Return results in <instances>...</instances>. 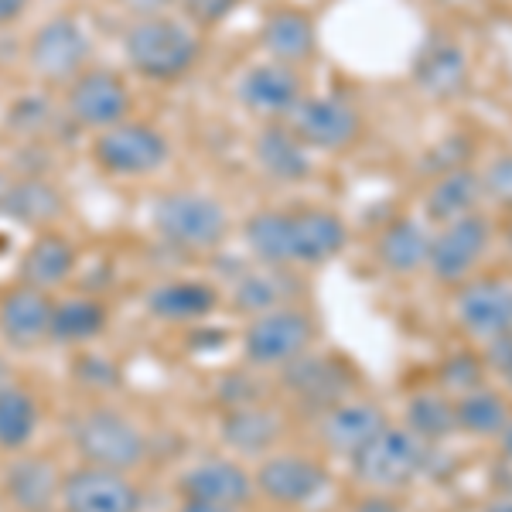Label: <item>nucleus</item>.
<instances>
[{
	"label": "nucleus",
	"mask_w": 512,
	"mask_h": 512,
	"mask_svg": "<svg viewBox=\"0 0 512 512\" xmlns=\"http://www.w3.org/2000/svg\"><path fill=\"white\" fill-rule=\"evenodd\" d=\"M171 154L168 137L151 123L123 120L117 127L99 130L93 140V161L106 175L117 178H140L158 171Z\"/></svg>",
	"instance_id": "nucleus-6"
},
{
	"label": "nucleus",
	"mask_w": 512,
	"mask_h": 512,
	"mask_svg": "<svg viewBox=\"0 0 512 512\" xmlns=\"http://www.w3.org/2000/svg\"><path fill=\"white\" fill-rule=\"evenodd\" d=\"M198 38L181 21L147 14L123 31V55L137 76L151 82H178L195 69Z\"/></svg>",
	"instance_id": "nucleus-2"
},
{
	"label": "nucleus",
	"mask_w": 512,
	"mask_h": 512,
	"mask_svg": "<svg viewBox=\"0 0 512 512\" xmlns=\"http://www.w3.org/2000/svg\"><path fill=\"white\" fill-rule=\"evenodd\" d=\"M65 202L62 192L45 178H18L11 181V195H7V209L4 216L21 222L31 229H48L55 219L62 216Z\"/></svg>",
	"instance_id": "nucleus-28"
},
{
	"label": "nucleus",
	"mask_w": 512,
	"mask_h": 512,
	"mask_svg": "<svg viewBox=\"0 0 512 512\" xmlns=\"http://www.w3.org/2000/svg\"><path fill=\"white\" fill-rule=\"evenodd\" d=\"M454 318L478 342H492L512 332V284L506 280H475L454 297Z\"/></svg>",
	"instance_id": "nucleus-15"
},
{
	"label": "nucleus",
	"mask_w": 512,
	"mask_h": 512,
	"mask_svg": "<svg viewBox=\"0 0 512 512\" xmlns=\"http://www.w3.org/2000/svg\"><path fill=\"white\" fill-rule=\"evenodd\" d=\"M499 437H502V458H506V465L512 468V420H509V427Z\"/></svg>",
	"instance_id": "nucleus-44"
},
{
	"label": "nucleus",
	"mask_w": 512,
	"mask_h": 512,
	"mask_svg": "<svg viewBox=\"0 0 512 512\" xmlns=\"http://www.w3.org/2000/svg\"><path fill=\"white\" fill-rule=\"evenodd\" d=\"M311 342H315V321H311L308 311L294 308V304L256 315L243 328V355L250 366L260 369L287 366L297 355L308 352Z\"/></svg>",
	"instance_id": "nucleus-7"
},
{
	"label": "nucleus",
	"mask_w": 512,
	"mask_h": 512,
	"mask_svg": "<svg viewBox=\"0 0 512 512\" xmlns=\"http://www.w3.org/2000/svg\"><path fill=\"white\" fill-rule=\"evenodd\" d=\"M178 512H239L229 506H216V502H195V499H181Z\"/></svg>",
	"instance_id": "nucleus-43"
},
{
	"label": "nucleus",
	"mask_w": 512,
	"mask_h": 512,
	"mask_svg": "<svg viewBox=\"0 0 512 512\" xmlns=\"http://www.w3.org/2000/svg\"><path fill=\"white\" fill-rule=\"evenodd\" d=\"M219 294L209 280H164V284L154 287L147 294V311L151 318L168 321V325H195V321H205L216 311Z\"/></svg>",
	"instance_id": "nucleus-24"
},
{
	"label": "nucleus",
	"mask_w": 512,
	"mask_h": 512,
	"mask_svg": "<svg viewBox=\"0 0 512 512\" xmlns=\"http://www.w3.org/2000/svg\"><path fill=\"white\" fill-rule=\"evenodd\" d=\"M454 417H458V431H468L475 437H499L509 427L512 410L502 393L478 386V390L461 393L454 400Z\"/></svg>",
	"instance_id": "nucleus-33"
},
{
	"label": "nucleus",
	"mask_w": 512,
	"mask_h": 512,
	"mask_svg": "<svg viewBox=\"0 0 512 512\" xmlns=\"http://www.w3.org/2000/svg\"><path fill=\"white\" fill-rule=\"evenodd\" d=\"M140 502H144V495L127 478V472L79 465L62 475V512H140Z\"/></svg>",
	"instance_id": "nucleus-9"
},
{
	"label": "nucleus",
	"mask_w": 512,
	"mask_h": 512,
	"mask_svg": "<svg viewBox=\"0 0 512 512\" xmlns=\"http://www.w3.org/2000/svg\"><path fill=\"white\" fill-rule=\"evenodd\" d=\"M489 362L499 369L502 376H506V383L512 390V332L492 338V342H489Z\"/></svg>",
	"instance_id": "nucleus-39"
},
{
	"label": "nucleus",
	"mask_w": 512,
	"mask_h": 512,
	"mask_svg": "<svg viewBox=\"0 0 512 512\" xmlns=\"http://www.w3.org/2000/svg\"><path fill=\"white\" fill-rule=\"evenodd\" d=\"M352 512H403V509H400V502L386 499V495H369V499H362Z\"/></svg>",
	"instance_id": "nucleus-40"
},
{
	"label": "nucleus",
	"mask_w": 512,
	"mask_h": 512,
	"mask_svg": "<svg viewBox=\"0 0 512 512\" xmlns=\"http://www.w3.org/2000/svg\"><path fill=\"white\" fill-rule=\"evenodd\" d=\"M253 485L277 506H304L328 489V472L301 454H270L256 468Z\"/></svg>",
	"instance_id": "nucleus-13"
},
{
	"label": "nucleus",
	"mask_w": 512,
	"mask_h": 512,
	"mask_svg": "<svg viewBox=\"0 0 512 512\" xmlns=\"http://www.w3.org/2000/svg\"><path fill=\"white\" fill-rule=\"evenodd\" d=\"M287 127L304 147L345 151L359 137V113L335 96H301V103L287 113Z\"/></svg>",
	"instance_id": "nucleus-11"
},
{
	"label": "nucleus",
	"mask_w": 512,
	"mask_h": 512,
	"mask_svg": "<svg viewBox=\"0 0 512 512\" xmlns=\"http://www.w3.org/2000/svg\"><path fill=\"white\" fill-rule=\"evenodd\" d=\"M482 192L502 209H512V154H502L489 164V171L482 175Z\"/></svg>",
	"instance_id": "nucleus-36"
},
{
	"label": "nucleus",
	"mask_w": 512,
	"mask_h": 512,
	"mask_svg": "<svg viewBox=\"0 0 512 512\" xmlns=\"http://www.w3.org/2000/svg\"><path fill=\"white\" fill-rule=\"evenodd\" d=\"M239 103L263 117H287L301 103V79L284 62H260L239 79Z\"/></svg>",
	"instance_id": "nucleus-20"
},
{
	"label": "nucleus",
	"mask_w": 512,
	"mask_h": 512,
	"mask_svg": "<svg viewBox=\"0 0 512 512\" xmlns=\"http://www.w3.org/2000/svg\"><path fill=\"white\" fill-rule=\"evenodd\" d=\"M28 4H31V0H0V28L18 21Z\"/></svg>",
	"instance_id": "nucleus-42"
},
{
	"label": "nucleus",
	"mask_w": 512,
	"mask_h": 512,
	"mask_svg": "<svg viewBox=\"0 0 512 512\" xmlns=\"http://www.w3.org/2000/svg\"><path fill=\"white\" fill-rule=\"evenodd\" d=\"M478 195H482V175H475L472 168H454L444 171V178L427 192V219L431 222H454V219H465L472 216Z\"/></svg>",
	"instance_id": "nucleus-30"
},
{
	"label": "nucleus",
	"mask_w": 512,
	"mask_h": 512,
	"mask_svg": "<svg viewBox=\"0 0 512 512\" xmlns=\"http://www.w3.org/2000/svg\"><path fill=\"white\" fill-rule=\"evenodd\" d=\"M489 219L485 216H465L448 222L444 233H437L431 239V253H427V267L434 270L437 280H448V284H458L465 280L472 270L478 267V260L489 250Z\"/></svg>",
	"instance_id": "nucleus-12"
},
{
	"label": "nucleus",
	"mask_w": 512,
	"mask_h": 512,
	"mask_svg": "<svg viewBox=\"0 0 512 512\" xmlns=\"http://www.w3.org/2000/svg\"><path fill=\"white\" fill-rule=\"evenodd\" d=\"M65 110L72 123L86 130H106L127 120L130 113V89L117 72L110 69H86L79 79L69 82L65 93Z\"/></svg>",
	"instance_id": "nucleus-10"
},
{
	"label": "nucleus",
	"mask_w": 512,
	"mask_h": 512,
	"mask_svg": "<svg viewBox=\"0 0 512 512\" xmlns=\"http://www.w3.org/2000/svg\"><path fill=\"white\" fill-rule=\"evenodd\" d=\"M123 7H130L134 14H140V18H147V14H161L164 7H171L175 0H120Z\"/></svg>",
	"instance_id": "nucleus-41"
},
{
	"label": "nucleus",
	"mask_w": 512,
	"mask_h": 512,
	"mask_svg": "<svg viewBox=\"0 0 512 512\" xmlns=\"http://www.w3.org/2000/svg\"><path fill=\"white\" fill-rule=\"evenodd\" d=\"M431 465V448L407 427H386L362 451L352 454V472L376 492H393L410 485Z\"/></svg>",
	"instance_id": "nucleus-4"
},
{
	"label": "nucleus",
	"mask_w": 512,
	"mask_h": 512,
	"mask_svg": "<svg viewBox=\"0 0 512 512\" xmlns=\"http://www.w3.org/2000/svg\"><path fill=\"white\" fill-rule=\"evenodd\" d=\"M89 55H93V41L76 18H52L41 24L28 48L35 76L52 82V86L79 79L89 65Z\"/></svg>",
	"instance_id": "nucleus-8"
},
{
	"label": "nucleus",
	"mask_w": 512,
	"mask_h": 512,
	"mask_svg": "<svg viewBox=\"0 0 512 512\" xmlns=\"http://www.w3.org/2000/svg\"><path fill=\"white\" fill-rule=\"evenodd\" d=\"M379 263L393 274H414L427 263V253H431V236L420 226L417 219H396L383 229L379 236Z\"/></svg>",
	"instance_id": "nucleus-29"
},
{
	"label": "nucleus",
	"mask_w": 512,
	"mask_h": 512,
	"mask_svg": "<svg viewBox=\"0 0 512 512\" xmlns=\"http://www.w3.org/2000/svg\"><path fill=\"white\" fill-rule=\"evenodd\" d=\"M106 328V304L96 301V297H65V301H55L52 311V332H48V342L59 345H86Z\"/></svg>",
	"instance_id": "nucleus-31"
},
{
	"label": "nucleus",
	"mask_w": 512,
	"mask_h": 512,
	"mask_svg": "<svg viewBox=\"0 0 512 512\" xmlns=\"http://www.w3.org/2000/svg\"><path fill=\"white\" fill-rule=\"evenodd\" d=\"M38 431V403L24 386H0V451L21 454L35 441Z\"/></svg>",
	"instance_id": "nucleus-32"
},
{
	"label": "nucleus",
	"mask_w": 512,
	"mask_h": 512,
	"mask_svg": "<svg viewBox=\"0 0 512 512\" xmlns=\"http://www.w3.org/2000/svg\"><path fill=\"white\" fill-rule=\"evenodd\" d=\"M11 181H14V178H7V171H0V216H4V209H7V195H11Z\"/></svg>",
	"instance_id": "nucleus-45"
},
{
	"label": "nucleus",
	"mask_w": 512,
	"mask_h": 512,
	"mask_svg": "<svg viewBox=\"0 0 512 512\" xmlns=\"http://www.w3.org/2000/svg\"><path fill=\"white\" fill-rule=\"evenodd\" d=\"M260 45L274 62H284V65L308 62L318 48L315 24H311L308 14H301V11H277L263 21Z\"/></svg>",
	"instance_id": "nucleus-25"
},
{
	"label": "nucleus",
	"mask_w": 512,
	"mask_h": 512,
	"mask_svg": "<svg viewBox=\"0 0 512 512\" xmlns=\"http://www.w3.org/2000/svg\"><path fill=\"white\" fill-rule=\"evenodd\" d=\"M482 512H512V499H499V502H489Z\"/></svg>",
	"instance_id": "nucleus-46"
},
{
	"label": "nucleus",
	"mask_w": 512,
	"mask_h": 512,
	"mask_svg": "<svg viewBox=\"0 0 512 512\" xmlns=\"http://www.w3.org/2000/svg\"><path fill=\"white\" fill-rule=\"evenodd\" d=\"M284 369V386L291 390L297 400L308 403L315 410H332L335 403L349 400V390H352V376L345 366L338 362L325 359V355H297L294 362H287Z\"/></svg>",
	"instance_id": "nucleus-17"
},
{
	"label": "nucleus",
	"mask_w": 512,
	"mask_h": 512,
	"mask_svg": "<svg viewBox=\"0 0 512 512\" xmlns=\"http://www.w3.org/2000/svg\"><path fill=\"white\" fill-rule=\"evenodd\" d=\"M407 431H414L420 441H444L458 431V417H454V400L444 393H417L407 403Z\"/></svg>",
	"instance_id": "nucleus-34"
},
{
	"label": "nucleus",
	"mask_w": 512,
	"mask_h": 512,
	"mask_svg": "<svg viewBox=\"0 0 512 512\" xmlns=\"http://www.w3.org/2000/svg\"><path fill=\"white\" fill-rule=\"evenodd\" d=\"M76 260L79 253L69 239L55 233V229H41L18 260V284L38 287V291H55L72 277Z\"/></svg>",
	"instance_id": "nucleus-23"
},
{
	"label": "nucleus",
	"mask_w": 512,
	"mask_h": 512,
	"mask_svg": "<svg viewBox=\"0 0 512 512\" xmlns=\"http://www.w3.org/2000/svg\"><path fill=\"white\" fill-rule=\"evenodd\" d=\"M386 410L376 407L369 400H342L332 410H325L318 420V437L332 454L352 458L355 451H362L369 441L386 431Z\"/></svg>",
	"instance_id": "nucleus-18"
},
{
	"label": "nucleus",
	"mask_w": 512,
	"mask_h": 512,
	"mask_svg": "<svg viewBox=\"0 0 512 512\" xmlns=\"http://www.w3.org/2000/svg\"><path fill=\"white\" fill-rule=\"evenodd\" d=\"M414 79L431 99H454L468 86V55L448 35H434L420 48L414 62Z\"/></svg>",
	"instance_id": "nucleus-22"
},
{
	"label": "nucleus",
	"mask_w": 512,
	"mask_h": 512,
	"mask_svg": "<svg viewBox=\"0 0 512 512\" xmlns=\"http://www.w3.org/2000/svg\"><path fill=\"white\" fill-rule=\"evenodd\" d=\"M154 233L178 250H212L229 233V216L212 195L171 192L161 195L151 212Z\"/></svg>",
	"instance_id": "nucleus-5"
},
{
	"label": "nucleus",
	"mask_w": 512,
	"mask_h": 512,
	"mask_svg": "<svg viewBox=\"0 0 512 512\" xmlns=\"http://www.w3.org/2000/svg\"><path fill=\"white\" fill-rule=\"evenodd\" d=\"M7 383H14V379H11V366H7V359L0 355V386H7Z\"/></svg>",
	"instance_id": "nucleus-47"
},
{
	"label": "nucleus",
	"mask_w": 512,
	"mask_h": 512,
	"mask_svg": "<svg viewBox=\"0 0 512 512\" xmlns=\"http://www.w3.org/2000/svg\"><path fill=\"white\" fill-rule=\"evenodd\" d=\"M219 400L226 410L233 407H246V403H260V393H256V383L250 376L236 373V376H226L219 386Z\"/></svg>",
	"instance_id": "nucleus-38"
},
{
	"label": "nucleus",
	"mask_w": 512,
	"mask_h": 512,
	"mask_svg": "<svg viewBox=\"0 0 512 512\" xmlns=\"http://www.w3.org/2000/svg\"><path fill=\"white\" fill-rule=\"evenodd\" d=\"M243 239L256 260L270 267H321L345 250L349 229L328 209H263L246 219Z\"/></svg>",
	"instance_id": "nucleus-1"
},
{
	"label": "nucleus",
	"mask_w": 512,
	"mask_h": 512,
	"mask_svg": "<svg viewBox=\"0 0 512 512\" xmlns=\"http://www.w3.org/2000/svg\"><path fill=\"white\" fill-rule=\"evenodd\" d=\"M62 475L45 454H18L4 472V492L18 512H52L59 506Z\"/></svg>",
	"instance_id": "nucleus-19"
},
{
	"label": "nucleus",
	"mask_w": 512,
	"mask_h": 512,
	"mask_svg": "<svg viewBox=\"0 0 512 512\" xmlns=\"http://www.w3.org/2000/svg\"><path fill=\"white\" fill-rule=\"evenodd\" d=\"M482 376H485V366L475 352H454L441 366V386L454 396L478 390V386H482Z\"/></svg>",
	"instance_id": "nucleus-35"
},
{
	"label": "nucleus",
	"mask_w": 512,
	"mask_h": 512,
	"mask_svg": "<svg viewBox=\"0 0 512 512\" xmlns=\"http://www.w3.org/2000/svg\"><path fill=\"white\" fill-rule=\"evenodd\" d=\"M178 492L181 499H195V502H216V506L239 509L253 499L256 485L253 475L246 472L239 461L229 458H205L198 465H188L178 478Z\"/></svg>",
	"instance_id": "nucleus-16"
},
{
	"label": "nucleus",
	"mask_w": 512,
	"mask_h": 512,
	"mask_svg": "<svg viewBox=\"0 0 512 512\" xmlns=\"http://www.w3.org/2000/svg\"><path fill=\"white\" fill-rule=\"evenodd\" d=\"M280 434H284L280 417L260 403L233 407L222 417V441L236 454H267L280 441Z\"/></svg>",
	"instance_id": "nucleus-26"
},
{
	"label": "nucleus",
	"mask_w": 512,
	"mask_h": 512,
	"mask_svg": "<svg viewBox=\"0 0 512 512\" xmlns=\"http://www.w3.org/2000/svg\"><path fill=\"white\" fill-rule=\"evenodd\" d=\"M256 161L270 178L284 181V185H297L311 175L308 147L291 134V127H277V123L256 134Z\"/></svg>",
	"instance_id": "nucleus-27"
},
{
	"label": "nucleus",
	"mask_w": 512,
	"mask_h": 512,
	"mask_svg": "<svg viewBox=\"0 0 512 512\" xmlns=\"http://www.w3.org/2000/svg\"><path fill=\"white\" fill-rule=\"evenodd\" d=\"M72 448L82 458V465L130 472V468L144 465L147 434L120 410L93 407L72 424Z\"/></svg>",
	"instance_id": "nucleus-3"
},
{
	"label": "nucleus",
	"mask_w": 512,
	"mask_h": 512,
	"mask_svg": "<svg viewBox=\"0 0 512 512\" xmlns=\"http://www.w3.org/2000/svg\"><path fill=\"white\" fill-rule=\"evenodd\" d=\"M301 294V280L291 274V267H270V263H260L256 270H243L233 280V291H229V301L239 315H267V311L287 308L294 297Z\"/></svg>",
	"instance_id": "nucleus-21"
},
{
	"label": "nucleus",
	"mask_w": 512,
	"mask_h": 512,
	"mask_svg": "<svg viewBox=\"0 0 512 512\" xmlns=\"http://www.w3.org/2000/svg\"><path fill=\"white\" fill-rule=\"evenodd\" d=\"M236 4H239V0H181L185 14L195 24H202V28H212V24L226 21L229 14H233Z\"/></svg>",
	"instance_id": "nucleus-37"
},
{
	"label": "nucleus",
	"mask_w": 512,
	"mask_h": 512,
	"mask_svg": "<svg viewBox=\"0 0 512 512\" xmlns=\"http://www.w3.org/2000/svg\"><path fill=\"white\" fill-rule=\"evenodd\" d=\"M55 301L48 291L28 284H14L0 297V338L18 352H35L52 332Z\"/></svg>",
	"instance_id": "nucleus-14"
}]
</instances>
